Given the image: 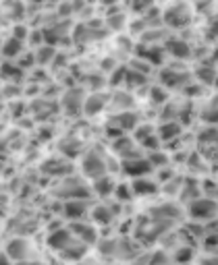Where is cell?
I'll list each match as a JSON object with an SVG mask.
<instances>
[{
	"label": "cell",
	"mask_w": 218,
	"mask_h": 265,
	"mask_svg": "<svg viewBox=\"0 0 218 265\" xmlns=\"http://www.w3.org/2000/svg\"><path fill=\"white\" fill-rule=\"evenodd\" d=\"M50 244H52L54 249H66V246L71 244V236H69V232L52 234V236H50Z\"/></svg>",
	"instance_id": "7a4b0ae2"
},
{
	"label": "cell",
	"mask_w": 218,
	"mask_h": 265,
	"mask_svg": "<svg viewBox=\"0 0 218 265\" xmlns=\"http://www.w3.org/2000/svg\"><path fill=\"white\" fill-rule=\"evenodd\" d=\"M9 255H11V257H15V259H21V257L25 255V244H23V242H19V240L11 242V246H9Z\"/></svg>",
	"instance_id": "3957f363"
},
{
	"label": "cell",
	"mask_w": 218,
	"mask_h": 265,
	"mask_svg": "<svg viewBox=\"0 0 218 265\" xmlns=\"http://www.w3.org/2000/svg\"><path fill=\"white\" fill-rule=\"evenodd\" d=\"M214 211V203H208V201H197L191 205V214L195 218H206Z\"/></svg>",
	"instance_id": "6da1fadb"
},
{
	"label": "cell",
	"mask_w": 218,
	"mask_h": 265,
	"mask_svg": "<svg viewBox=\"0 0 218 265\" xmlns=\"http://www.w3.org/2000/svg\"><path fill=\"white\" fill-rule=\"evenodd\" d=\"M66 211H69V216H79L81 214V205H69Z\"/></svg>",
	"instance_id": "277c9868"
},
{
	"label": "cell",
	"mask_w": 218,
	"mask_h": 265,
	"mask_svg": "<svg viewBox=\"0 0 218 265\" xmlns=\"http://www.w3.org/2000/svg\"><path fill=\"white\" fill-rule=\"evenodd\" d=\"M189 255H191V251H181V253H179V259H181V261H187Z\"/></svg>",
	"instance_id": "5b68a950"
}]
</instances>
